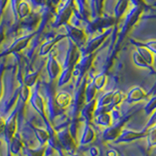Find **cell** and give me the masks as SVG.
<instances>
[{
    "label": "cell",
    "mask_w": 156,
    "mask_h": 156,
    "mask_svg": "<svg viewBox=\"0 0 156 156\" xmlns=\"http://www.w3.org/2000/svg\"><path fill=\"white\" fill-rule=\"evenodd\" d=\"M144 7H140V6H134L131 9V11L128 13V15L125 18V21L123 23V27H122L121 30L118 34V41L121 42L125 36L128 34V32L133 28L136 23L139 22V20L140 19L141 15L144 13Z\"/></svg>",
    "instance_id": "6da1fadb"
},
{
    "label": "cell",
    "mask_w": 156,
    "mask_h": 156,
    "mask_svg": "<svg viewBox=\"0 0 156 156\" xmlns=\"http://www.w3.org/2000/svg\"><path fill=\"white\" fill-rule=\"evenodd\" d=\"M112 30L111 29H106L105 31L101 32L99 35H97L96 37H94L93 39H91L90 41L87 42V45L85 47V50L83 52V54L85 55H89V54H93L95 50H97L102 43L105 41V39L110 35V32Z\"/></svg>",
    "instance_id": "7a4b0ae2"
},
{
    "label": "cell",
    "mask_w": 156,
    "mask_h": 156,
    "mask_svg": "<svg viewBox=\"0 0 156 156\" xmlns=\"http://www.w3.org/2000/svg\"><path fill=\"white\" fill-rule=\"evenodd\" d=\"M146 136V130L144 131H133L129 129H123L120 136L115 140L116 143H131L136 140H140Z\"/></svg>",
    "instance_id": "3957f363"
},
{
    "label": "cell",
    "mask_w": 156,
    "mask_h": 156,
    "mask_svg": "<svg viewBox=\"0 0 156 156\" xmlns=\"http://www.w3.org/2000/svg\"><path fill=\"white\" fill-rule=\"evenodd\" d=\"M93 60H94V56L93 54H89V55H85L83 58L76 63V66L73 68V75L81 77L84 75V73L91 67Z\"/></svg>",
    "instance_id": "277c9868"
},
{
    "label": "cell",
    "mask_w": 156,
    "mask_h": 156,
    "mask_svg": "<svg viewBox=\"0 0 156 156\" xmlns=\"http://www.w3.org/2000/svg\"><path fill=\"white\" fill-rule=\"evenodd\" d=\"M124 122L123 121H119L116 122L114 125H111L109 127L105 128L104 131V134H102V138L105 141H112V140H116L117 138L120 136L121 132H122V127H123Z\"/></svg>",
    "instance_id": "5b68a950"
},
{
    "label": "cell",
    "mask_w": 156,
    "mask_h": 156,
    "mask_svg": "<svg viewBox=\"0 0 156 156\" xmlns=\"http://www.w3.org/2000/svg\"><path fill=\"white\" fill-rule=\"evenodd\" d=\"M146 97H147V95H146L145 91L143 88L136 86L134 88H132L128 92V94L126 96V101L128 104H136V102L145 100Z\"/></svg>",
    "instance_id": "8992f818"
},
{
    "label": "cell",
    "mask_w": 156,
    "mask_h": 156,
    "mask_svg": "<svg viewBox=\"0 0 156 156\" xmlns=\"http://www.w3.org/2000/svg\"><path fill=\"white\" fill-rule=\"evenodd\" d=\"M66 30L68 32V35L70 36L72 41L76 45L84 44L86 42V34L83 29L77 27H72L70 24H66Z\"/></svg>",
    "instance_id": "52a82bcc"
},
{
    "label": "cell",
    "mask_w": 156,
    "mask_h": 156,
    "mask_svg": "<svg viewBox=\"0 0 156 156\" xmlns=\"http://www.w3.org/2000/svg\"><path fill=\"white\" fill-rule=\"evenodd\" d=\"M95 121L98 125L107 128V127L112 125L113 118H112V115L107 110L96 109V111H95Z\"/></svg>",
    "instance_id": "ba28073f"
},
{
    "label": "cell",
    "mask_w": 156,
    "mask_h": 156,
    "mask_svg": "<svg viewBox=\"0 0 156 156\" xmlns=\"http://www.w3.org/2000/svg\"><path fill=\"white\" fill-rule=\"evenodd\" d=\"M131 42H132V44H134V45L136 47V52L144 58V60L147 62L150 66H152L153 62H154V54L150 50H148L146 47L141 46L136 42H135V40H131Z\"/></svg>",
    "instance_id": "9c48e42d"
},
{
    "label": "cell",
    "mask_w": 156,
    "mask_h": 156,
    "mask_svg": "<svg viewBox=\"0 0 156 156\" xmlns=\"http://www.w3.org/2000/svg\"><path fill=\"white\" fill-rule=\"evenodd\" d=\"M97 108V101L94 100L90 102H87V105L82 108L81 114L82 117L86 121V123H88L90 120H92L93 117L95 116V111Z\"/></svg>",
    "instance_id": "30bf717a"
},
{
    "label": "cell",
    "mask_w": 156,
    "mask_h": 156,
    "mask_svg": "<svg viewBox=\"0 0 156 156\" xmlns=\"http://www.w3.org/2000/svg\"><path fill=\"white\" fill-rule=\"evenodd\" d=\"M95 138H96V133H95L94 129H93L91 126L86 124L84 127V130H83L82 136H81V140H80L81 144H83V145L89 144L95 140Z\"/></svg>",
    "instance_id": "8fae6325"
},
{
    "label": "cell",
    "mask_w": 156,
    "mask_h": 156,
    "mask_svg": "<svg viewBox=\"0 0 156 156\" xmlns=\"http://www.w3.org/2000/svg\"><path fill=\"white\" fill-rule=\"evenodd\" d=\"M129 4H130V0H118L117 1L114 7V16H113L116 20V23L125 14V12L129 7Z\"/></svg>",
    "instance_id": "7c38bea8"
},
{
    "label": "cell",
    "mask_w": 156,
    "mask_h": 156,
    "mask_svg": "<svg viewBox=\"0 0 156 156\" xmlns=\"http://www.w3.org/2000/svg\"><path fill=\"white\" fill-rule=\"evenodd\" d=\"M60 140H61L62 145L65 146L66 150H68V151L74 150V148H75L74 141H73L72 136L67 130H65V131L62 132L61 135H60Z\"/></svg>",
    "instance_id": "4fadbf2b"
},
{
    "label": "cell",
    "mask_w": 156,
    "mask_h": 156,
    "mask_svg": "<svg viewBox=\"0 0 156 156\" xmlns=\"http://www.w3.org/2000/svg\"><path fill=\"white\" fill-rule=\"evenodd\" d=\"M71 96L66 92H61L58 93V96L56 97V102L57 105L62 107V108H66L71 104Z\"/></svg>",
    "instance_id": "5bb4252c"
},
{
    "label": "cell",
    "mask_w": 156,
    "mask_h": 156,
    "mask_svg": "<svg viewBox=\"0 0 156 156\" xmlns=\"http://www.w3.org/2000/svg\"><path fill=\"white\" fill-rule=\"evenodd\" d=\"M106 74H105V72H101L99 73V74H97L95 77H94V79H93V84H94V86L96 87V89L98 91H100L101 90L102 88H104L106 84Z\"/></svg>",
    "instance_id": "9a60e30c"
},
{
    "label": "cell",
    "mask_w": 156,
    "mask_h": 156,
    "mask_svg": "<svg viewBox=\"0 0 156 156\" xmlns=\"http://www.w3.org/2000/svg\"><path fill=\"white\" fill-rule=\"evenodd\" d=\"M133 62L135 65L139 67L145 68V69H151V68H152V66H150L148 63L144 60V58L136 52V50L133 53Z\"/></svg>",
    "instance_id": "2e32d148"
},
{
    "label": "cell",
    "mask_w": 156,
    "mask_h": 156,
    "mask_svg": "<svg viewBox=\"0 0 156 156\" xmlns=\"http://www.w3.org/2000/svg\"><path fill=\"white\" fill-rule=\"evenodd\" d=\"M97 91L98 90L96 89L94 84H93V82L89 83V84L86 86V88H85V100L87 102H90V101L95 100Z\"/></svg>",
    "instance_id": "e0dca14e"
},
{
    "label": "cell",
    "mask_w": 156,
    "mask_h": 156,
    "mask_svg": "<svg viewBox=\"0 0 156 156\" xmlns=\"http://www.w3.org/2000/svg\"><path fill=\"white\" fill-rule=\"evenodd\" d=\"M146 140H147V144L149 147H154L156 146V127L151 126L149 130L146 132Z\"/></svg>",
    "instance_id": "ac0fdd59"
},
{
    "label": "cell",
    "mask_w": 156,
    "mask_h": 156,
    "mask_svg": "<svg viewBox=\"0 0 156 156\" xmlns=\"http://www.w3.org/2000/svg\"><path fill=\"white\" fill-rule=\"evenodd\" d=\"M76 2L78 4V8H79L80 14L83 16V18L87 19L88 17H89V13H90L87 0H76Z\"/></svg>",
    "instance_id": "d6986e66"
},
{
    "label": "cell",
    "mask_w": 156,
    "mask_h": 156,
    "mask_svg": "<svg viewBox=\"0 0 156 156\" xmlns=\"http://www.w3.org/2000/svg\"><path fill=\"white\" fill-rule=\"evenodd\" d=\"M15 129H16V116L13 115L11 118L9 119L7 123L5 124V130H6L10 139H12V136L15 132Z\"/></svg>",
    "instance_id": "ffe728a7"
},
{
    "label": "cell",
    "mask_w": 156,
    "mask_h": 156,
    "mask_svg": "<svg viewBox=\"0 0 156 156\" xmlns=\"http://www.w3.org/2000/svg\"><path fill=\"white\" fill-rule=\"evenodd\" d=\"M105 0H94V6H95V12L93 18H98L101 17L102 14V10H104Z\"/></svg>",
    "instance_id": "44dd1931"
},
{
    "label": "cell",
    "mask_w": 156,
    "mask_h": 156,
    "mask_svg": "<svg viewBox=\"0 0 156 156\" xmlns=\"http://www.w3.org/2000/svg\"><path fill=\"white\" fill-rule=\"evenodd\" d=\"M122 101H123V94L121 93V91H115L113 93V98H112V101L110 105V108H114L115 106H118Z\"/></svg>",
    "instance_id": "7402d4cb"
},
{
    "label": "cell",
    "mask_w": 156,
    "mask_h": 156,
    "mask_svg": "<svg viewBox=\"0 0 156 156\" xmlns=\"http://www.w3.org/2000/svg\"><path fill=\"white\" fill-rule=\"evenodd\" d=\"M156 110V95L153 96L148 101V102L144 106V111L146 114H151Z\"/></svg>",
    "instance_id": "603a6c76"
},
{
    "label": "cell",
    "mask_w": 156,
    "mask_h": 156,
    "mask_svg": "<svg viewBox=\"0 0 156 156\" xmlns=\"http://www.w3.org/2000/svg\"><path fill=\"white\" fill-rule=\"evenodd\" d=\"M136 43L140 44V45H141V46L146 47L153 54H156V40H149V41L144 42V43H143V42H136Z\"/></svg>",
    "instance_id": "cb8c5ba5"
},
{
    "label": "cell",
    "mask_w": 156,
    "mask_h": 156,
    "mask_svg": "<svg viewBox=\"0 0 156 156\" xmlns=\"http://www.w3.org/2000/svg\"><path fill=\"white\" fill-rule=\"evenodd\" d=\"M130 2L134 5V6H140V7H144V0H130Z\"/></svg>",
    "instance_id": "d4e9b609"
},
{
    "label": "cell",
    "mask_w": 156,
    "mask_h": 156,
    "mask_svg": "<svg viewBox=\"0 0 156 156\" xmlns=\"http://www.w3.org/2000/svg\"><path fill=\"white\" fill-rule=\"evenodd\" d=\"M155 123H156V110L153 112V114H152V116H151V118H150L148 124H147V126H146V127H151L152 125H154Z\"/></svg>",
    "instance_id": "484cf974"
},
{
    "label": "cell",
    "mask_w": 156,
    "mask_h": 156,
    "mask_svg": "<svg viewBox=\"0 0 156 156\" xmlns=\"http://www.w3.org/2000/svg\"><path fill=\"white\" fill-rule=\"evenodd\" d=\"M99 153H100V151H99V148L98 147H96V146L91 147V149H90V155L91 156H99Z\"/></svg>",
    "instance_id": "4316f807"
},
{
    "label": "cell",
    "mask_w": 156,
    "mask_h": 156,
    "mask_svg": "<svg viewBox=\"0 0 156 156\" xmlns=\"http://www.w3.org/2000/svg\"><path fill=\"white\" fill-rule=\"evenodd\" d=\"M106 156H118V153H117V151H116V150H114V149H110V150L107 151Z\"/></svg>",
    "instance_id": "83f0119b"
},
{
    "label": "cell",
    "mask_w": 156,
    "mask_h": 156,
    "mask_svg": "<svg viewBox=\"0 0 156 156\" xmlns=\"http://www.w3.org/2000/svg\"><path fill=\"white\" fill-rule=\"evenodd\" d=\"M94 12H95V6H94V0H91V14L92 17L94 16Z\"/></svg>",
    "instance_id": "f1b7e54d"
},
{
    "label": "cell",
    "mask_w": 156,
    "mask_h": 156,
    "mask_svg": "<svg viewBox=\"0 0 156 156\" xmlns=\"http://www.w3.org/2000/svg\"><path fill=\"white\" fill-rule=\"evenodd\" d=\"M72 156H80V155H77V154H74V155H72Z\"/></svg>",
    "instance_id": "f546056e"
},
{
    "label": "cell",
    "mask_w": 156,
    "mask_h": 156,
    "mask_svg": "<svg viewBox=\"0 0 156 156\" xmlns=\"http://www.w3.org/2000/svg\"><path fill=\"white\" fill-rule=\"evenodd\" d=\"M153 126H154V127H156V123H155V124H154V125H153Z\"/></svg>",
    "instance_id": "4dcf8cb0"
}]
</instances>
